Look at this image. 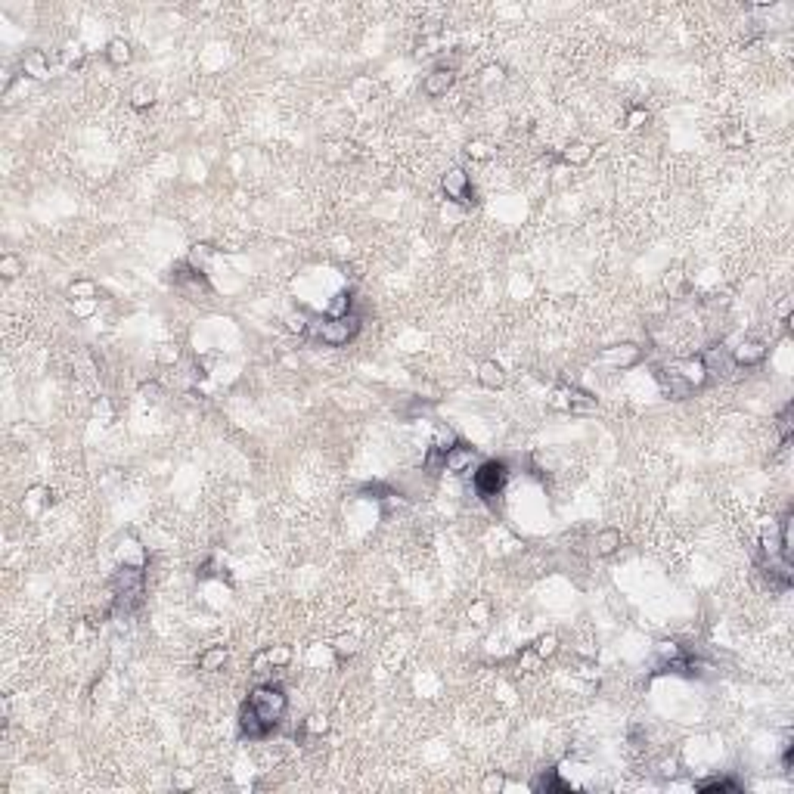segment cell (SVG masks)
Returning <instances> with one entry per match:
<instances>
[{
  "label": "cell",
  "mask_w": 794,
  "mask_h": 794,
  "mask_svg": "<svg viewBox=\"0 0 794 794\" xmlns=\"http://www.w3.org/2000/svg\"><path fill=\"white\" fill-rule=\"evenodd\" d=\"M106 60H109V66H112V69H125L127 62L134 60V47H131V41H125V38H115V41H109V47H106Z\"/></svg>",
  "instance_id": "e0dca14e"
},
{
  "label": "cell",
  "mask_w": 794,
  "mask_h": 794,
  "mask_svg": "<svg viewBox=\"0 0 794 794\" xmlns=\"http://www.w3.org/2000/svg\"><path fill=\"white\" fill-rule=\"evenodd\" d=\"M22 273H25V264H22V258H19V255H13V251H10V255L0 258V277H4V279H16V277H22Z\"/></svg>",
  "instance_id": "f1b7e54d"
},
{
  "label": "cell",
  "mask_w": 794,
  "mask_h": 794,
  "mask_svg": "<svg viewBox=\"0 0 794 794\" xmlns=\"http://www.w3.org/2000/svg\"><path fill=\"white\" fill-rule=\"evenodd\" d=\"M655 382H658L661 394L667 397V401H685V397L692 394V388L685 385V382L676 375L670 366H664V370H655Z\"/></svg>",
  "instance_id": "8fae6325"
},
{
  "label": "cell",
  "mask_w": 794,
  "mask_h": 794,
  "mask_svg": "<svg viewBox=\"0 0 794 794\" xmlns=\"http://www.w3.org/2000/svg\"><path fill=\"white\" fill-rule=\"evenodd\" d=\"M503 788H506V776L503 772H487L485 779H481V791L485 794H500Z\"/></svg>",
  "instance_id": "d6a6232c"
},
{
  "label": "cell",
  "mask_w": 794,
  "mask_h": 794,
  "mask_svg": "<svg viewBox=\"0 0 794 794\" xmlns=\"http://www.w3.org/2000/svg\"><path fill=\"white\" fill-rule=\"evenodd\" d=\"M683 655H685V652H683L680 642H674V639H661V642H655V658H658V664H661L664 670H667L676 658H683Z\"/></svg>",
  "instance_id": "7402d4cb"
},
{
  "label": "cell",
  "mask_w": 794,
  "mask_h": 794,
  "mask_svg": "<svg viewBox=\"0 0 794 794\" xmlns=\"http://www.w3.org/2000/svg\"><path fill=\"white\" fill-rule=\"evenodd\" d=\"M155 103V88H149V84H140V88L134 90V97H131V106L137 112H143V109H149V106Z\"/></svg>",
  "instance_id": "4dcf8cb0"
},
{
  "label": "cell",
  "mask_w": 794,
  "mask_h": 794,
  "mask_svg": "<svg viewBox=\"0 0 794 794\" xmlns=\"http://www.w3.org/2000/svg\"><path fill=\"white\" fill-rule=\"evenodd\" d=\"M267 658H270L273 670H279V667H286V664L292 661V648H288V646H273V648H267Z\"/></svg>",
  "instance_id": "836d02e7"
},
{
  "label": "cell",
  "mask_w": 794,
  "mask_h": 794,
  "mask_svg": "<svg viewBox=\"0 0 794 794\" xmlns=\"http://www.w3.org/2000/svg\"><path fill=\"white\" fill-rule=\"evenodd\" d=\"M531 788H534V791H568V785L562 782L555 769H546V772H540V776L534 779Z\"/></svg>",
  "instance_id": "d4e9b609"
},
{
  "label": "cell",
  "mask_w": 794,
  "mask_h": 794,
  "mask_svg": "<svg viewBox=\"0 0 794 794\" xmlns=\"http://www.w3.org/2000/svg\"><path fill=\"white\" fill-rule=\"evenodd\" d=\"M441 190L444 196L453 202V205H475V186H472V177L466 174V168H450L447 174L441 177Z\"/></svg>",
  "instance_id": "277c9868"
},
{
  "label": "cell",
  "mask_w": 794,
  "mask_h": 794,
  "mask_svg": "<svg viewBox=\"0 0 794 794\" xmlns=\"http://www.w3.org/2000/svg\"><path fill=\"white\" fill-rule=\"evenodd\" d=\"M550 403L555 410H565V413H568V410H571V385H559V388H555Z\"/></svg>",
  "instance_id": "8d00e7d4"
},
{
  "label": "cell",
  "mask_w": 794,
  "mask_h": 794,
  "mask_svg": "<svg viewBox=\"0 0 794 794\" xmlns=\"http://www.w3.org/2000/svg\"><path fill=\"white\" fill-rule=\"evenodd\" d=\"M769 354V344L763 342V338H745V342H739L732 348V363L735 366H745V370H751V366H760L763 360H767Z\"/></svg>",
  "instance_id": "52a82bcc"
},
{
  "label": "cell",
  "mask_w": 794,
  "mask_h": 794,
  "mask_svg": "<svg viewBox=\"0 0 794 794\" xmlns=\"http://www.w3.org/2000/svg\"><path fill=\"white\" fill-rule=\"evenodd\" d=\"M360 316L354 314H344V316H326L323 323H316V338H320L323 344H329V348H342V344H348L354 335L360 332Z\"/></svg>",
  "instance_id": "3957f363"
},
{
  "label": "cell",
  "mask_w": 794,
  "mask_h": 794,
  "mask_svg": "<svg viewBox=\"0 0 794 794\" xmlns=\"http://www.w3.org/2000/svg\"><path fill=\"white\" fill-rule=\"evenodd\" d=\"M478 385L481 388H490V391H496V388H503V382H506V372H503V366L496 363V360H481L478 363Z\"/></svg>",
  "instance_id": "2e32d148"
},
{
  "label": "cell",
  "mask_w": 794,
  "mask_h": 794,
  "mask_svg": "<svg viewBox=\"0 0 794 794\" xmlns=\"http://www.w3.org/2000/svg\"><path fill=\"white\" fill-rule=\"evenodd\" d=\"M599 360H602L605 366H611V370H633L636 363H642V348L636 342L608 344V348H602Z\"/></svg>",
  "instance_id": "8992f818"
},
{
  "label": "cell",
  "mask_w": 794,
  "mask_h": 794,
  "mask_svg": "<svg viewBox=\"0 0 794 794\" xmlns=\"http://www.w3.org/2000/svg\"><path fill=\"white\" fill-rule=\"evenodd\" d=\"M453 81H457V71H453L450 66H438V69H431L429 75H425L422 93H425V97H431V99L447 97V90L453 88Z\"/></svg>",
  "instance_id": "30bf717a"
},
{
  "label": "cell",
  "mask_w": 794,
  "mask_h": 794,
  "mask_svg": "<svg viewBox=\"0 0 794 794\" xmlns=\"http://www.w3.org/2000/svg\"><path fill=\"white\" fill-rule=\"evenodd\" d=\"M69 298L71 301H97V283L93 279H75L69 286Z\"/></svg>",
  "instance_id": "4316f807"
},
{
  "label": "cell",
  "mask_w": 794,
  "mask_h": 794,
  "mask_svg": "<svg viewBox=\"0 0 794 794\" xmlns=\"http://www.w3.org/2000/svg\"><path fill=\"white\" fill-rule=\"evenodd\" d=\"M726 143H729V146H745V143H748V134H745V131H735V134L726 137Z\"/></svg>",
  "instance_id": "b9f144b4"
},
{
  "label": "cell",
  "mask_w": 794,
  "mask_h": 794,
  "mask_svg": "<svg viewBox=\"0 0 794 794\" xmlns=\"http://www.w3.org/2000/svg\"><path fill=\"white\" fill-rule=\"evenodd\" d=\"M620 543H624V537H620L618 528H602L593 537V552L599 559H608V555H615L620 550Z\"/></svg>",
  "instance_id": "9a60e30c"
},
{
  "label": "cell",
  "mask_w": 794,
  "mask_h": 794,
  "mask_svg": "<svg viewBox=\"0 0 794 794\" xmlns=\"http://www.w3.org/2000/svg\"><path fill=\"white\" fill-rule=\"evenodd\" d=\"M794 403H785L776 416V431H779V441H782V450H788L791 438H794Z\"/></svg>",
  "instance_id": "44dd1931"
},
{
  "label": "cell",
  "mask_w": 794,
  "mask_h": 794,
  "mask_svg": "<svg viewBox=\"0 0 794 794\" xmlns=\"http://www.w3.org/2000/svg\"><path fill=\"white\" fill-rule=\"evenodd\" d=\"M593 155H596V146H590V143L577 140V143H571V146H565V153H562V162L571 165V168H580V165L593 162Z\"/></svg>",
  "instance_id": "d6986e66"
},
{
  "label": "cell",
  "mask_w": 794,
  "mask_h": 794,
  "mask_svg": "<svg viewBox=\"0 0 794 794\" xmlns=\"http://www.w3.org/2000/svg\"><path fill=\"white\" fill-rule=\"evenodd\" d=\"M698 357H702V363L707 366V375H726L735 366L723 344H711V348H704Z\"/></svg>",
  "instance_id": "5bb4252c"
},
{
  "label": "cell",
  "mask_w": 794,
  "mask_h": 794,
  "mask_svg": "<svg viewBox=\"0 0 794 794\" xmlns=\"http://www.w3.org/2000/svg\"><path fill=\"white\" fill-rule=\"evenodd\" d=\"M695 791L702 794H726V791H739V782L729 776H713V779H704V782H695Z\"/></svg>",
  "instance_id": "603a6c76"
},
{
  "label": "cell",
  "mask_w": 794,
  "mask_h": 794,
  "mask_svg": "<svg viewBox=\"0 0 794 794\" xmlns=\"http://www.w3.org/2000/svg\"><path fill=\"white\" fill-rule=\"evenodd\" d=\"M143 394H146L149 401H158V394H162V388H158L155 382H146V385H143Z\"/></svg>",
  "instance_id": "ee69618b"
},
{
  "label": "cell",
  "mask_w": 794,
  "mask_h": 794,
  "mask_svg": "<svg viewBox=\"0 0 794 794\" xmlns=\"http://www.w3.org/2000/svg\"><path fill=\"white\" fill-rule=\"evenodd\" d=\"M475 459H478V450H475L472 444L457 441V444L450 447V450H444V472L463 475V472H468V468H472Z\"/></svg>",
  "instance_id": "ba28073f"
},
{
  "label": "cell",
  "mask_w": 794,
  "mask_h": 794,
  "mask_svg": "<svg viewBox=\"0 0 794 794\" xmlns=\"http://www.w3.org/2000/svg\"><path fill=\"white\" fill-rule=\"evenodd\" d=\"M670 370L680 375V379L692 388V391H695V388H702L704 382L711 379V375H707V366L702 363V357H698V354H695V357H685V360H676V363H670Z\"/></svg>",
  "instance_id": "9c48e42d"
},
{
  "label": "cell",
  "mask_w": 794,
  "mask_h": 794,
  "mask_svg": "<svg viewBox=\"0 0 794 794\" xmlns=\"http://www.w3.org/2000/svg\"><path fill=\"white\" fill-rule=\"evenodd\" d=\"M171 279H174V286H177L190 301H199V298H208V295H211V286H208L205 273L193 270V267L186 264V261H180V264L174 267Z\"/></svg>",
  "instance_id": "5b68a950"
},
{
  "label": "cell",
  "mask_w": 794,
  "mask_h": 794,
  "mask_svg": "<svg viewBox=\"0 0 794 794\" xmlns=\"http://www.w3.org/2000/svg\"><path fill=\"white\" fill-rule=\"evenodd\" d=\"M332 652H335V661H338V664H344L348 658H354V655H357V639L348 636V633H342V636L332 639Z\"/></svg>",
  "instance_id": "484cf974"
},
{
  "label": "cell",
  "mask_w": 794,
  "mask_h": 794,
  "mask_svg": "<svg viewBox=\"0 0 794 794\" xmlns=\"http://www.w3.org/2000/svg\"><path fill=\"white\" fill-rule=\"evenodd\" d=\"M534 652H537L540 661L555 658V655H559V636H555V633H543V636H537V642H534Z\"/></svg>",
  "instance_id": "83f0119b"
},
{
  "label": "cell",
  "mask_w": 794,
  "mask_h": 794,
  "mask_svg": "<svg viewBox=\"0 0 794 794\" xmlns=\"http://www.w3.org/2000/svg\"><path fill=\"white\" fill-rule=\"evenodd\" d=\"M239 732H242V739H249V741H261V739H267V735L273 732V729L267 726L261 717H258L255 707L245 702L242 711H239Z\"/></svg>",
  "instance_id": "7c38bea8"
},
{
  "label": "cell",
  "mask_w": 794,
  "mask_h": 794,
  "mask_svg": "<svg viewBox=\"0 0 794 794\" xmlns=\"http://www.w3.org/2000/svg\"><path fill=\"white\" fill-rule=\"evenodd\" d=\"M537 661H540V658H537V652H534V646H528L524 652H518V664H522L524 670H531Z\"/></svg>",
  "instance_id": "60d3db41"
},
{
  "label": "cell",
  "mask_w": 794,
  "mask_h": 794,
  "mask_svg": "<svg viewBox=\"0 0 794 794\" xmlns=\"http://www.w3.org/2000/svg\"><path fill=\"white\" fill-rule=\"evenodd\" d=\"M22 69V78H32V81H47L50 78V56L44 50H28L19 62Z\"/></svg>",
  "instance_id": "4fadbf2b"
},
{
  "label": "cell",
  "mask_w": 794,
  "mask_h": 794,
  "mask_svg": "<svg viewBox=\"0 0 794 794\" xmlns=\"http://www.w3.org/2000/svg\"><path fill=\"white\" fill-rule=\"evenodd\" d=\"M506 481H509V466L503 463V459H485L472 475V487L481 500L500 496L503 487H506Z\"/></svg>",
  "instance_id": "7a4b0ae2"
},
{
  "label": "cell",
  "mask_w": 794,
  "mask_h": 794,
  "mask_svg": "<svg viewBox=\"0 0 794 794\" xmlns=\"http://www.w3.org/2000/svg\"><path fill=\"white\" fill-rule=\"evenodd\" d=\"M466 153H468L472 162H487V158L494 155V149H490V143H485V140H472L466 146Z\"/></svg>",
  "instance_id": "e575fe53"
},
{
  "label": "cell",
  "mask_w": 794,
  "mask_h": 794,
  "mask_svg": "<svg viewBox=\"0 0 794 794\" xmlns=\"http://www.w3.org/2000/svg\"><path fill=\"white\" fill-rule=\"evenodd\" d=\"M286 326H288V332H307V316L305 314H288Z\"/></svg>",
  "instance_id": "ab89813d"
},
{
  "label": "cell",
  "mask_w": 794,
  "mask_h": 794,
  "mask_svg": "<svg viewBox=\"0 0 794 794\" xmlns=\"http://www.w3.org/2000/svg\"><path fill=\"white\" fill-rule=\"evenodd\" d=\"M251 674H255L258 680H264L267 674H273V664L267 658V652H258L255 658H251Z\"/></svg>",
  "instance_id": "74e56055"
},
{
  "label": "cell",
  "mask_w": 794,
  "mask_h": 794,
  "mask_svg": "<svg viewBox=\"0 0 794 794\" xmlns=\"http://www.w3.org/2000/svg\"><path fill=\"white\" fill-rule=\"evenodd\" d=\"M503 78H506V69H503L500 62H490V66L481 69V81H485V84H494V81L500 84Z\"/></svg>",
  "instance_id": "f35d334b"
},
{
  "label": "cell",
  "mask_w": 794,
  "mask_h": 794,
  "mask_svg": "<svg viewBox=\"0 0 794 794\" xmlns=\"http://www.w3.org/2000/svg\"><path fill=\"white\" fill-rule=\"evenodd\" d=\"M791 741H785V748H782V772H791Z\"/></svg>",
  "instance_id": "7bdbcfd3"
},
{
  "label": "cell",
  "mask_w": 794,
  "mask_h": 794,
  "mask_svg": "<svg viewBox=\"0 0 794 794\" xmlns=\"http://www.w3.org/2000/svg\"><path fill=\"white\" fill-rule=\"evenodd\" d=\"M351 292H335L332 295V301H329V307H326V316H344V314H351Z\"/></svg>",
  "instance_id": "f546056e"
},
{
  "label": "cell",
  "mask_w": 794,
  "mask_h": 794,
  "mask_svg": "<svg viewBox=\"0 0 794 794\" xmlns=\"http://www.w3.org/2000/svg\"><path fill=\"white\" fill-rule=\"evenodd\" d=\"M227 648L223 646H208L205 652L199 655V670L202 674H218V670H223V664H227Z\"/></svg>",
  "instance_id": "ac0fdd59"
},
{
  "label": "cell",
  "mask_w": 794,
  "mask_h": 794,
  "mask_svg": "<svg viewBox=\"0 0 794 794\" xmlns=\"http://www.w3.org/2000/svg\"><path fill=\"white\" fill-rule=\"evenodd\" d=\"M158 360H162V363H171V360H177V348H162V351H158Z\"/></svg>",
  "instance_id": "f6af8a7d"
},
{
  "label": "cell",
  "mask_w": 794,
  "mask_h": 794,
  "mask_svg": "<svg viewBox=\"0 0 794 794\" xmlns=\"http://www.w3.org/2000/svg\"><path fill=\"white\" fill-rule=\"evenodd\" d=\"M214 245L211 242H196L190 249V255H186V264L193 267V270H199V273H205L208 270V264H211V258H214Z\"/></svg>",
  "instance_id": "ffe728a7"
},
{
  "label": "cell",
  "mask_w": 794,
  "mask_h": 794,
  "mask_svg": "<svg viewBox=\"0 0 794 794\" xmlns=\"http://www.w3.org/2000/svg\"><path fill=\"white\" fill-rule=\"evenodd\" d=\"M791 522H794V512L788 509L782 518H779V550H782V555L791 562L794 555V546H791Z\"/></svg>",
  "instance_id": "cb8c5ba5"
},
{
  "label": "cell",
  "mask_w": 794,
  "mask_h": 794,
  "mask_svg": "<svg viewBox=\"0 0 794 794\" xmlns=\"http://www.w3.org/2000/svg\"><path fill=\"white\" fill-rule=\"evenodd\" d=\"M648 125V109L646 106H633L630 112H627V127L630 131H639V127H646Z\"/></svg>",
  "instance_id": "d590c367"
},
{
  "label": "cell",
  "mask_w": 794,
  "mask_h": 794,
  "mask_svg": "<svg viewBox=\"0 0 794 794\" xmlns=\"http://www.w3.org/2000/svg\"><path fill=\"white\" fill-rule=\"evenodd\" d=\"M326 729H329L326 713H310V717L305 720V732L307 735H326Z\"/></svg>",
  "instance_id": "1f68e13d"
},
{
  "label": "cell",
  "mask_w": 794,
  "mask_h": 794,
  "mask_svg": "<svg viewBox=\"0 0 794 794\" xmlns=\"http://www.w3.org/2000/svg\"><path fill=\"white\" fill-rule=\"evenodd\" d=\"M249 704L255 707V713L264 720L270 729L279 726V720L286 717V707H288V698L283 692V685L277 683H258L255 689L249 692Z\"/></svg>",
  "instance_id": "6da1fadb"
}]
</instances>
